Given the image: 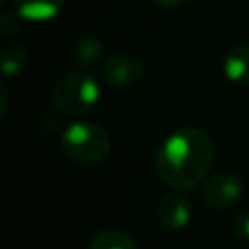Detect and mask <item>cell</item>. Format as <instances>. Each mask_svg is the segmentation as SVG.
Returning <instances> with one entry per match:
<instances>
[{
    "mask_svg": "<svg viewBox=\"0 0 249 249\" xmlns=\"http://www.w3.org/2000/svg\"><path fill=\"white\" fill-rule=\"evenodd\" d=\"M214 163L212 138L195 126L179 128L169 134L156 152L154 165L158 175L175 189H191L206 179Z\"/></svg>",
    "mask_w": 249,
    "mask_h": 249,
    "instance_id": "obj_1",
    "label": "cell"
},
{
    "mask_svg": "<svg viewBox=\"0 0 249 249\" xmlns=\"http://www.w3.org/2000/svg\"><path fill=\"white\" fill-rule=\"evenodd\" d=\"M62 154L80 165H93L105 160L111 152V138L95 123L80 121L70 124L60 136Z\"/></svg>",
    "mask_w": 249,
    "mask_h": 249,
    "instance_id": "obj_2",
    "label": "cell"
},
{
    "mask_svg": "<svg viewBox=\"0 0 249 249\" xmlns=\"http://www.w3.org/2000/svg\"><path fill=\"white\" fill-rule=\"evenodd\" d=\"M99 84L88 70H76L60 78L51 91L56 109L70 117H80L91 111L99 101Z\"/></svg>",
    "mask_w": 249,
    "mask_h": 249,
    "instance_id": "obj_3",
    "label": "cell"
},
{
    "mask_svg": "<svg viewBox=\"0 0 249 249\" xmlns=\"http://www.w3.org/2000/svg\"><path fill=\"white\" fill-rule=\"evenodd\" d=\"M243 196V181L230 171L210 175L202 185V198L214 210H226Z\"/></svg>",
    "mask_w": 249,
    "mask_h": 249,
    "instance_id": "obj_4",
    "label": "cell"
},
{
    "mask_svg": "<svg viewBox=\"0 0 249 249\" xmlns=\"http://www.w3.org/2000/svg\"><path fill=\"white\" fill-rule=\"evenodd\" d=\"M101 76L113 88H130L144 76V62L132 53H115L105 60Z\"/></svg>",
    "mask_w": 249,
    "mask_h": 249,
    "instance_id": "obj_5",
    "label": "cell"
},
{
    "mask_svg": "<svg viewBox=\"0 0 249 249\" xmlns=\"http://www.w3.org/2000/svg\"><path fill=\"white\" fill-rule=\"evenodd\" d=\"M191 210H193V206H191L189 196H185L181 193H169V195L161 196L156 214H158V222L163 230L177 231L189 224Z\"/></svg>",
    "mask_w": 249,
    "mask_h": 249,
    "instance_id": "obj_6",
    "label": "cell"
},
{
    "mask_svg": "<svg viewBox=\"0 0 249 249\" xmlns=\"http://www.w3.org/2000/svg\"><path fill=\"white\" fill-rule=\"evenodd\" d=\"M64 0H14V12L29 21H45L54 18Z\"/></svg>",
    "mask_w": 249,
    "mask_h": 249,
    "instance_id": "obj_7",
    "label": "cell"
},
{
    "mask_svg": "<svg viewBox=\"0 0 249 249\" xmlns=\"http://www.w3.org/2000/svg\"><path fill=\"white\" fill-rule=\"evenodd\" d=\"M224 74L237 86H249V45H237L226 54Z\"/></svg>",
    "mask_w": 249,
    "mask_h": 249,
    "instance_id": "obj_8",
    "label": "cell"
},
{
    "mask_svg": "<svg viewBox=\"0 0 249 249\" xmlns=\"http://www.w3.org/2000/svg\"><path fill=\"white\" fill-rule=\"evenodd\" d=\"M103 56V43L95 35H84L74 45V60L82 70L91 68Z\"/></svg>",
    "mask_w": 249,
    "mask_h": 249,
    "instance_id": "obj_9",
    "label": "cell"
},
{
    "mask_svg": "<svg viewBox=\"0 0 249 249\" xmlns=\"http://www.w3.org/2000/svg\"><path fill=\"white\" fill-rule=\"evenodd\" d=\"M88 249H138V245L121 230H101L91 237Z\"/></svg>",
    "mask_w": 249,
    "mask_h": 249,
    "instance_id": "obj_10",
    "label": "cell"
},
{
    "mask_svg": "<svg viewBox=\"0 0 249 249\" xmlns=\"http://www.w3.org/2000/svg\"><path fill=\"white\" fill-rule=\"evenodd\" d=\"M0 60H2V74L6 78L16 76L27 64V51L19 43H8V45L2 47Z\"/></svg>",
    "mask_w": 249,
    "mask_h": 249,
    "instance_id": "obj_11",
    "label": "cell"
},
{
    "mask_svg": "<svg viewBox=\"0 0 249 249\" xmlns=\"http://www.w3.org/2000/svg\"><path fill=\"white\" fill-rule=\"evenodd\" d=\"M231 231L237 239L249 241V210H241L231 220Z\"/></svg>",
    "mask_w": 249,
    "mask_h": 249,
    "instance_id": "obj_12",
    "label": "cell"
},
{
    "mask_svg": "<svg viewBox=\"0 0 249 249\" xmlns=\"http://www.w3.org/2000/svg\"><path fill=\"white\" fill-rule=\"evenodd\" d=\"M152 2L158 4V6H161V8H181L189 0H152Z\"/></svg>",
    "mask_w": 249,
    "mask_h": 249,
    "instance_id": "obj_13",
    "label": "cell"
},
{
    "mask_svg": "<svg viewBox=\"0 0 249 249\" xmlns=\"http://www.w3.org/2000/svg\"><path fill=\"white\" fill-rule=\"evenodd\" d=\"M6 105H8V91L6 88H2V117L6 115Z\"/></svg>",
    "mask_w": 249,
    "mask_h": 249,
    "instance_id": "obj_14",
    "label": "cell"
}]
</instances>
